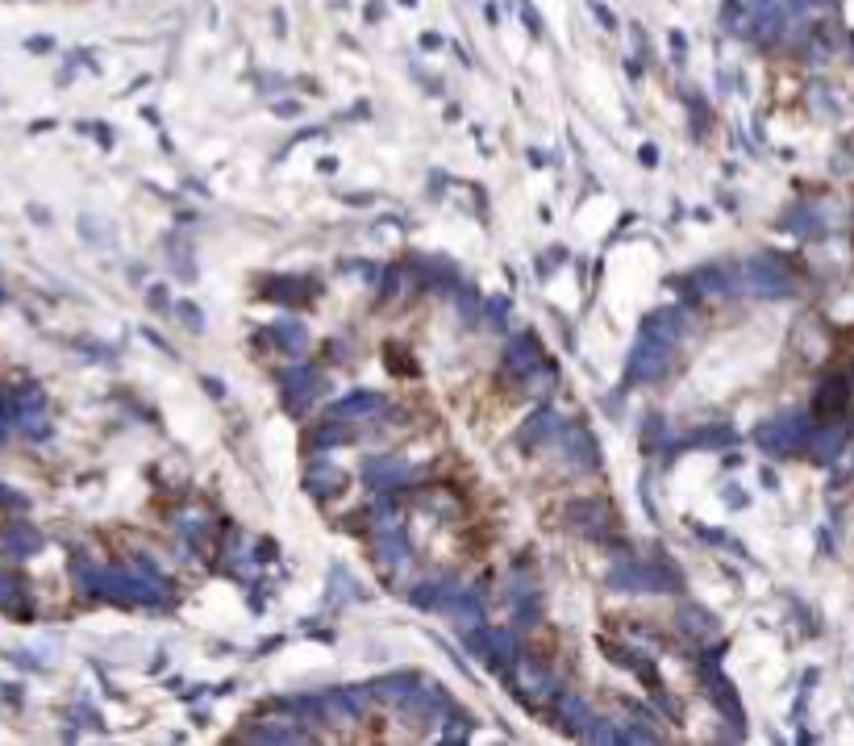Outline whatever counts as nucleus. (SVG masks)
Listing matches in <instances>:
<instances>
[{
    "mask_svg": "<svg viewBox=\"0 0 854 746\" xmlns=\"http://www.w3.org/2000/svg\"><path fill=\"white\" fill-rule=\"evenodd\" d=\"M38 534H34V529H29V526H4V529H0V546H4V551H9V554H29V551H38Z\"/></svg>",
    "mask_w": 854,
    "mask_h": 746,
    "instance_id": "obj_1",
    "label": "nucleus"
}]
</instances>
